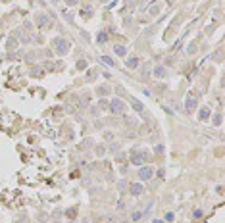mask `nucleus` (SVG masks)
Wrapping results in <instances>:
<instances>
[{"label":"nucleus","instance_id":"obj_1","mask_svg":"<svg viewBox=\"0 0 225 223\" xmlns=\"http://www.w3.org/2000/svg\"><path fill=\"white\" fill-rule=\"evenodd\" d=\"M52 48L58 56H66L71 50V40H67L64 37H54L52 39Z\"/></svg>","mask_w":225,"mask_h":223},{"label":"nucleus","instance_id":"obj_2","mask_svg":"<svg viewBox=\"0 0 225 223\" xmlns=\"http://www.w3.org/2000/svg\"><path fill=\"white\" fill-rule=\"evenodd\" d=\"M110 112L112 113H123L125 112V102L119 100V98H114V100L110 102Z\"/></svg>","mask_w":225,"mask_h":223},{"label":"nucleus","instance_id":"obj_3","mask_svg":"<svg viewBox=\"0 0 225 223\" xmlns=\"http://www.w3.org/2000/svg\"><path fill=\"white\" fill-rule=\"evenodd\" d=\"M154 175V169L150 167V165H143V167L139 169V179L140 181H150Z\"/></svg>","mask_w":225,"mask_h":223},{"label":"nucleus","instance_id":"obj_4","mask_svg":"<svg viewBox=\"0 0 225 223\" xmlns=\"http://www.w3.org/2000/svg\"><path fill=\"white\" fill-rule=\"evenodd\" d=\"M194 108H196V96H194V94H189V96H187V100H185V110H187V113H192Z\"/></svg>","mask_w":225,"mask_h":223},{"label":"nucleus","instance_id":"obj_5","mask_svg":"<svg viewBox=\"0 0 225 223\" xmlns=\"http://www.w3.org/2000/svg\"><path fill=\"white\" fill-rule=\"evenodd\" d=\"M146 158H148V154H146V152H137L133 158H131V164H133V165H143L146 162Z\"/></svg>","mask_w":225,"mask_h":223},{"label":"nucleus","instance_id":"obj_6","mask_svg":"<svg viewBox=\"0 0 225 223\" xmlns=\"http://www.w3.org/2000/svg\"><path fill=\"white\" fill-rule=\"evenodd\" d=\"M35 19H37V25H39V27H46V25L50 23L48 15L43 14V12H39V14H37V15H35Z\"/></svg>","mask_w":225,"mask_h":223},{"label":"nucleus","instance_id":"obj_7","mask_svg":"<svg viewBox=\"0 0 225 223\" xmlns=\"http://www.w3.org/2000/svg\"><path fill=\"white\" fill-rule=\"evenodd\" d=\"M129 193L133 194V196H139V194H143V185L140 183H133L129 186Z\"/></svg>","mask_w":225,"mask_h":223},{"label":"nucleus","instance_id":"obj_8","mask_svg":"<svg viewBox=\"0 0 225 223\" xmlns=\"http://www.w3.org/2000/svg\"><path fill=\"white\" fill-rule=\"evenodd\" d=\"M210 116H212V110H210V108H206V106L200 108V113H198V119H200V121H206Z\"/></svg>","mask_w":225,"mask_h":223},{"label":"nucleus","instance_id":"obj_9","mask_svg":"<svg viewBox=\"0 0 225 223\" xmlns=\"http://www.w3.org/2000/svg\"><path fill=\"white\" fill-rule=\"evenodd\" d=\"M166 75H167L166 67H162V65H156L154 67V77H156V79H162V77H166Z\"/></svg>","mask_w":225,"mask_h":223},{"label":"nucleus","instance_id":"obj_10","mask_svg":"<svg viewBox=\"0 0 225 223\" xmlns=\"http://www.w3.org/2000/svg\"><path fill=\"white\" fill-rule=\"evenodd\" d=\"M129 67V69H135V67H139V58L137 56H129L127 58V64H125Z\"/></svg>","mask_w":225,"mask_h":223},{"label":"nucleus","instance_id":"obj_11","mask_svg":"<svg viewBox=\"0 0 225 223\" xmlns=\"http://www.w3.org/2000/svg\"><path fill=\"white\" fill-rule=\"evenodd\" d=\"M114 52L117 56H127V48H125L123 44H114Z\"/></svg>","mask_w":225,"mask_h":223},{"label":"nucleus","instance_id":"obj_12","mask_svg":"<svg viewBox=\"0 0 225 223\" xmlns=\"http://www.w3.org/2000/svg\"><path fill=\"white\" fill-rule=\"evenodd\" d=\"M131 104H133V108H135V112H139L140 116H144V106L140 104L139 100H131Z\"/></svg>","mask_w":225,"mask_h":223},{"label":"nucleus","instance_id":"obj_13","mask_svg":"<svg viewBox=\"0 0 225 223\" xmlns=\"http://www.w3.org/2000/svg\"><path fill=\"white\" fill-rule=\"evenodd\" d=\"M96 94H98V96H106V94H110V87H106V85L98 87V89H96Z\"/></svg>","mask_w":225,"mask_h":223},{"label":"nucleus","instance_id":"obj_14","mask_svg":"<svg viewBox=\"0 0 225 223\" xmlns=\"http://www.w3.org/2000/svg\"><path fill=\"white\" fill-rule=\"evenodd\" d=\"M106 40H108V35L104 33V31H100V33L96 35V43H98V44H104Z\"/></svg>","mask_w":225,"mask_h":223},{"label":"nucleus","instance_id":"obj_15","mask_svg":"<svg viewBox=\"0 0 225 223\" xmlns=\"http://www.w3.org/2000/svg\"><path fill=\"white\" fill-rule=\"evenodd\" d=\"M100 62H102V64H106V65H110V67L114 65V60L108 58V56H100Z\"/></svg>","mask_w":225,"mask_h":223},{"label":"nucleus","instance_id":"obj_16","mask_svg":"<svg viewBox=\"0 0 225 223\" xmlns=\"http://www.w3.org/2000/svg\"><path fill=\"white\" fill-rule=\"evenodd\" d=\"M6 46H8V48H10V50H14V48H15V46H18V40H15V39H8V43H6Z\"/></svg>","mask_w":225,"mask_h":223},{"label":"nucleus","instance_id":"obj_17","mask_svg":"<svg viewBox=\"0 0 225 223\" xmlns=\"http://www.w3.org/2000/svg\"><path fill=\"white\" fill-rule=\"evenodd\" d=\"M81 15H87V18H91V15H92V8H91V6H87V8H83V12H81Z\"/></svg>","mask_w":225,"mask_h":223},{"label":"nucleus","instance_id":"obj_18","mask_svg":"<svg viewBox=\"0 0 225 223\" xmlns=\"http://www.w3.org/2000/svg\"><path fill=\"white\" fill-rule=\"evenodd\" d=\"M214 125L216 127L221 125V113H216V116H214Z\"/></svg>","mask_w":225,"mask_h":223},{"label":"nucleus","instance_id":"obj_19","mask_svg":"<svg viewBox=\"0 0 225 223\" xmlns=\"http://www.w3.org/2000/svg\"><path fill=\"white\" fill-rule=\"evenodd\" d=\"M87 60H79V62H77V69H87Z\"/></svg>","mask_w":225,"mask_h":223},{"label":"nucleus","instance_id":"obj_20","mask_svg":"<svg viewBox=\"0 0 225 223\" xmlns=\"http://www.w3.org/2000/svg\"><path fill=\"white\" fill-rule=\"evenodd\" d=\"M143 215H144V214H140V212H135V214L131 215V219H133V221H139V219H140V217H143Z\"/></svg>","mask_w":225,"mask_h":223},{"label":"nucleus","instance_id":"obj_21","mask_svg":"<svg viewBox=\"0 0 225 223\" xmlns=\"http://www.w3.org/2000/svg\"><path fill=\"white\" fill-rule=\"evenodd\" d=\"M66 4H67V6H77L79 0H66Z\"/></svg>","mask_w":225,"mask_h":223},{"label":"nucleus","instance_id":"obj_22","mask_svg":"<svg viewBox=\"0 0 225 223\" xmlns=\"http://www.w3.org/2000/svg\"><path fill=\"white\" fill-rule=\"evenodd\" d=\"M64 18L67 19V21H71V19H73V15H71L69 12H64Z\"/></svg>","mask_w":225,"mask_h":223},{"label":"nucleus","instance_id":"obj_23","mask_svg":"<svg viewBox=\"0 0 225 223\" xmlns=\"http://www.w3.org/2000/svg\"><path fill=\"white\" fill-rule=\"evenodd\" d=\"M192 215H194V217H200V215H202V210H194V214H192Z\"/></svg>","mask_w":225,"mask_h":223}]
</instances>
